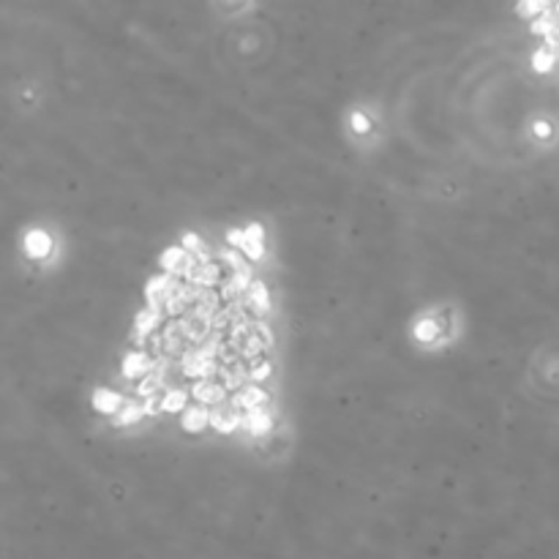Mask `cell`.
<instances>
[{
	"label": "cell",
	"instance_id": "obj_1",
	"mask_svg": "<svg viewBox=\"0 0 559 559\" xmlns=\"http://www.w3.org/2000/svg\"><path fill=\"white\" fill-rule=\"evenodd\" d=\"M200 295H202V289L200 287H194V284H188V281H175L170 289V297H167V303H164V309H167V314H170L172 319L178 317H186L188 311H191V306L200 300Z\"/></svg>",
	"mask_w": 559,
	"mask_h": 559
},
{
	"label": "cell",
	"instance_id": "obj_2",
	"mask_svg": "<svg viewBox=\"0 0 559 559\" xmlns=\"http://www.w3.org/2000/svg\"><path fill=\"white\" fill-rule=\"evenodd\" d=\"M158 265H161V270L172 276V279H188V273L194 270V257L188 254L183 246H170V249H164V254L158 257Z\"/></svg>",
	"mask_w": 559,
	"mask_h": 559
},
{
	"label": "cell",
	"instance_id": "obj_3",
	"mask_svg": "<svg viewBox=\"0 0 559 559\" xmlns=\"http://www.w3.org/2000/svg\"><path fill=\"white\" fill-rule=\"evenodd\" d=\"M167 314L164 306H148V309H142L137 317H134V342L142 344L145 342V336H153L158 325H161V317Z\"/></svg>",
	"mask_w": 559,
	"mask_h": 559
},
{
	"label": "cell",
	"instance_id": "obj_4",
	"mask_svg": "<svg viewBox=\"0 0 559 559\" xmlns=\"http://www.w3.org/2000/svg\"><path fill=\"white\" fill-rule=\"evenodd\" d=\"M191 396L200 401V404H224V399H227V388L216 382V379H197L194 385H191Z\"/></svg>",
	"mask_w": 559,
	"mask_h": 559
},
{
	"label": "cell",
	"instance_id": "obj_5",
	"mask_svg": "<svg viewBox=\"0 0 559 559\" xmlns=\"http://www.w3.org/2000/svg\"><path fill=\"white\" fill-rule=\"evenodd\" d=\"M178 279H172L167 273H158V276H150L148 284H145V300H148V306H164L167 303V297H170V289L172 284Z\"/></svg>",
	"mask_w": 559,
	"mask_h": 559
},
{
	"label": "cell",
	"instance_id": "obj_6",
	"mask_svg": "<svg viewBox=\"0 0 559 559\" xmlns=\"http://www.w3.org/2000/svg\"><path fill=\"white\" fill-rule=\"evenodd\" d=\"M230 404H232L235 409H246V412L265 409V404H267V393H265L260 385H246V388H240L235 393Z\"/></svg>",
	"mask_w": 559,
	"mask_h": 559
},
{
	"label": "cell",
	"instance_id": "obj_7",
	"mask_svg": "<svg viewBox=\"0 0 559 559\" xmlns=\"http://www.w3.org/2000/svg\"><path fill=\"white\" fill-rule=\"evenodd\" d=\"M167 369H170V360H167V357H155L150 374L142 379L140 388H137V393H140L142 399H150V396L158 393V388H161V385H164V379H167Z\"/></svg>",
	"mask_w": 559,
	"mask_h": 559
},
{
	"label": "cell",
	"instance_id": "obj_8",
	"mask_svg": "<svg viewBox=\"0 0 559 559\" xmlns=\"http://www.w3.org/2000/svg\"><path fill=\"white\" fill-rule=\"evenodd\" d=\"M186 281L194 284V287H200V289H213V284H221V265L197 262Z\"/></svg>",
	"mask_w": 559,
	"mask_h": 559
},
{
	"label": "cell",
	"instance_id": "obj_9",
	"mask_svg": "<svg viewBox=\"0 0 559 559\" xmlns=\"http://www.w3.org/2000/svg\"><path fill=\"white\" fill-rule=\"evenodd\" d=\"M210 426H213L216 431H221V434H232V431H237V429L243 426V418L237 415L235 406L218 404L216 409L210 412Z\"/></svg>",
	"mask_w": 559,
	"mask_h": 559
},
{
	"label": "cell",
	"instance_id": "obj_10",
	"mask_svg": "<svg viewBox=\"0 0 559 559\" xmlns=\"http://www.w3.org/2000/svg\"><path fill=\"white\" fill-rule=\"evenodd\" d=\"M155 360H150L148 352H142V349H134V352H128L123 357V376L125 379H137V376H148L150 369H153Z\"/></svg>",
	"mask_w": 559,
	"mask_h": 559
},
{
	"label": "cell",
	"instance_id": "obj_11",
	"mask_svg": "<svg viewBox=\"0 0 559 559\" xmlns=\"http://www.w3.org/2000/svg\"><path fill=\"white\" fill-rule=\"evenodd\" d=\"M246 306H249L257 317L267 314V309H270V295H267V287H265L262 281H254L249 287V292H246Z\"/></svg>",
	"mask_w": 559,
	"mask_h": 559
},
{
	"label": "cell",
	"instance_id": "obj_12",
	"mask_svg": "<svg viewBox=\"0 0 559 559\" xmlns=\"http://www.w3.org/2000/svg\"><path fill=\"white\" fill-rule=\"evenodd\" d=\"M218 376H221V385L227 390H240L243 388V382L251 379L249 376V369L243 366V363H235V366H221L218 369Z\"/></svg>",
	"mask_w": 559,
	"mask_h": 559
},
{
	"label": "cell",
	"instance_id": "obj_13",
	"mask_svg": "<svg viewBox=\"0 0 559 559\" xmlns=\"http://www.w3.org/2000/svg\"><path fill=\"white\" fill-rule=\"evenodd\" d=\"M93 406L98 412H104V415H115V412H120L123 399H120V393H115V390L98 388L93 393Z\"/></svg>",
	"mask_w": 559,
	"mask_h": 559
},
{
	"label": "cell",
	"instance_id": "obj_14",
	"mask_svg": "<svg viewBox=\"0 0 559 559\" xmlns=\"http://www.w3.org/2000/svg\"><path fill=\"white\" fill-rule=\"evenodd\" d=\"M270 426H273L270 409H254V412H246V415H243V429H249L251 434H267Z\"/></svg>",
	"mask_w": 559,
	"mask_h": 559
},
{
	"label": "cell",
	"instance_id": "obj_15",
	"mask_svg": "<svg viewBox=\"0 0 559 559\" xmlns=\"http://www.w3.org/2000/svg\"><path fill=\"white\" fill-rule=\"evenodd\" d=\"M205 426H210V409L202 404L183 409V429L186 431H202Z\"/></svg>",
	"mask_w": 559,
	"mask_h": 559
},
{
	"label": "cell",
	"instance_id": "obj_16",
	"mask_svg": "<svg viewBox=\"0 0 559 559\" xmlns=\"http://www.w3.org/2000/svg\"><path fill=\"white\" fill-rule=\"evenodd\" d=\"M161 336H164V352H167V355L180 357L183 352H186V339L180 336V330H178V322H175V319L161 330Z\"/></svg>",
	"mask_w": 559,
	"mask_h": 559
},
{
	"label": "cell",
	"instance_id": "obj_17",
	"mask_svg": "<svg viewBox=\"0 0 559 559\" xmlns=\"http://www.w3.org/2000/svg\"><path fill=\"white\" fill-rule=\"evenodd\" d=\"M49 246H52V240H49V235L44 232V230H33V232H28V237H25V251H28L31 257H36V260L47 257Z\"/></svg>",
	"mask_w": 559,
	"mask_h": 559
},
{
	"label": "cell",
	"instance_id": "obj_18",
	"mask_svg": "<svg viewBox=\"0 0 559 559\" xmlns=\"http://www.w3.org/2000/svg\"><path fill=\"white\" fill-rule=\"evenodd\" d=\"M265 230L260 227V224H251L249 230H246V243H243V251H246V257H251V260H260L265 254Z\"/></svg>",
	"mask_w": 559,
	"mask_h": 559
},
{
	"label": "cell",
	"instance_id": "obj_19",
	"mask_svg": "<svg viewBox=\"0 0 559 559\" xmlns=\"http://www.w3.org/2000/svg\"><path fill=\"white\" fill-rule=\"evenodd\" d=\"M145 415H148V412H145V404L128 401V404L120 406V412H115V415H112V423H115V426H128V423L142 420Z\"/></svg>",
	"mask_w": 559,
	"mask_h": 559
},
{
	"label": "cell",
	"instance_id": "obj_20",
	"mask_svg": "<svg viewBox=\"0 0 559 559\" xmlns=\"http://www.w3.org/2000/svg\"><path fill=\"white\" fill-rule=\"evenodd\" d=\"M186 399H188V390L172 388L161 396V409H164V412H178V409L186 406Z\"/></svg>",
	"mask_w": 559,
	"mask_h": 559
},
{
	"label": "cell",
	"instance_id": "obj_21",
	"mask_svg": "<svg viewBox=\"0 0 559 559\" xmlns=\"http://www.w3.org/2000/svg\"><path fill=\"white\" fill-rule=\"evenodd\" d=\"M265 347H267V344H265V339L260 336V333H257V330H254L249 339L243 342V347H240V357H243V360H257V357L265 352Z\"/></svg>",
	"mask_w": 559,
	"mask_h": 559
},
{
	"label": "cell",
	"instance_id": "obj_22",
	"mask_svg": "<svg viewBox=\"0 0 559 559\" xmlns=\"http://www.w3.org/2000/svg\"><path fill=\"white\" fill-rule=\"evenodd\" d=\"M436 333H439L436 319H420L418 325H415V339H420V342H434Z\"/></svg>",
	"mask_w": 559,
	"mask_h": 559
},
{
	"label": "cell",
	"instance_id": "obj_23",
	"mask_svg": "<svg viewBox=\"0 0 559 559\" xmlns=\"http://www.w3.org/2000/svg\"><path fill=\"white\" fill-rule=\"evenodd\" d=\"M218 260L227 265V267H232V273L235 270H240V267H246V265H243V257H240V251L237 249H218Z\"/></svg>",
	"mask_w": 559,
	"mask_h": 559
},
{
	"label": "cell",
	"instance_id": "obj_24",
	"mask_svg": "<svg viewBox=\"0 0 559 559\" xmlns=\"http://www.w3.org/2000/svg\"><path fill=\"white\" fill-rule=\"evenodd\" d=\"M557 28H559V19L557 16H551V14L538 16V19L532 22V31L535 33H551V31H557Z\"/></svg>",
	"mask_w": 559,
	"mask_h": 559
},
{
	"label": "cell",
	"instance_id": "obj_25",
	"mask_svg": "<svg viewBox=\"0 0 559 559\" xmlns=\"http://www.w3.org/2000/svg\"><path fill=\"white\" fill-rule=\"evenodd\" d=\"M232 281H235V287H237V292H249V287L254 284V281H251V270H249V267H240V270H235Z\"/></svg>",
	"mask_w": 559,
	"mask_h": 559
},
{
	"label": "cell",
	"instance_id": "obj_26",
	"mask_svg": "<svg viewBox=\"0 0 559 559\" xmlns=\"http://www.w3.org/2000/svg\"><path fill=\"white\" fill-rule=\"evenodd\" d=\"M218 295H221V300H227V303H235V297H240V292H237L232 279H224L218 284Z\"/></svg>",
	"mask_w": 559,
	"mask_h": 559
},
{
	"label": "cell",
	"instance_id": "obj_27",
	"mask_svg": "<svg viewBox=\"0 0 559 559\" xmlns=\"http://www.w3.org/2000/svg\"><path fill=\"white\" fill-rule=\"evenodd\" d=\"M249 376L254 379V382H262V379H267L270 376V363L267 360H257L254 366L249 369Z\"/></svg>",
	"mask_w": 559,
	"mask_h": 559
},
{
	"label": "cell",
	"instance_id": "obj_28",
	"mask_svg": "<svg viewBox=\"0 0 559 559\" xmlns=\"http://www.w3.org/2000/svg\"><path fill=\"white\" fill-rule=\"evenodd\" d=\"M532 63H535V68H538V71H548V68H551V63H554V55H551L548 49H538V52H535V58H532Z\"/></svg>",
	"mask_w": 559,
	"mask_h": 559
},
{
	"label": "cell",
	"instance_id": "obj_29",
	"mask_svg": "<svg viewBox=\"0 0 559 559\" xmlns=\"http://www.w3.org/2000/svg\"><path fill=\"white\" fill-rule=\"evenodd\" d=\"M227 240H230V249H243V243H246V230H230L227 232Z\"/></svg>",
	"mask_w": 559,
	"mask_h": 559
},
{
	"label": "cell",
	"instance_id": "obj_30",
	"mask_svg": "<svg viewBox=\"0 0 559 559\" xmlns=\"http://www.w3.org/2000/svg\"><path fill=\"white\" fill-rule=\"evenodd\" d=\"M518 14L521 16H529V14H535V11H548V6H535V3H521L518 9H516Z\"/></svg>",
	"mask_w": 559,
	"mask_h": 559
},
{
	"label": "cell",
	"instance_id": "obj_31",
	"mask_svg": "<svg viewBox=\"0 0 559 559\" xmlns=\"http://www.w3.org/2000/svg\"><path fill=\"white\" fill-rule=\"evenodd\" d=\"M257 333H260V336H262V339H265V344H267V347H270V344H273V333H270V327L265 325V322H257Z\"/></svg>",
	"mask_w": 559,
	"mask_h": 559
},
{
	"label": "cell",
	"instance_id": "obj_32",
	"mask_svg": "<svg viewBox=\"0 0 559 559\" xmlns=\"http://www.w3.org/2000/svg\"><path fill=\"white\" fill-rule=\"evenodd\" d=\"M352 125H355L357 131H366V128H369V120H366L360 112H355V115H352Z\"/></svg>",
	"mask_w": 559,
	"mask_h": 559
},
{
	"label": "cell",
	"instance_id": "obj_33",
	"mask_svg": "<svg viewBox=\"0 0 559 559\" xmlns=\"http://www.w3.org/2000/svg\"><path fill=\"white\" fill-rule=\"evenodd\" d=\"M538 128V137H543V134H548V125H543V123H538L535 125Z\"/></svg>",
	"mask_w": 559,
	"mask_h": 559
}]
</instances>
